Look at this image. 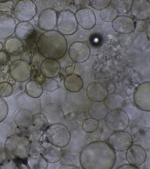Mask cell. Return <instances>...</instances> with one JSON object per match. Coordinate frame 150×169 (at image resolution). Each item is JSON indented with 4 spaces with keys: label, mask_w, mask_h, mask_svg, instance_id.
Masks as SVG:
<instances>
[{
    "label": "cell",
    "mask_w": 150,
    "mask_h": 169,
    "mask_svg": "<svg viewBox=\"0 0 150 169\" xmlns=\"http://www.w3.org/2000/svg\"><path fill=\"white\" fill-rule=\"evenodd\" d=\"M116 160L114 149L103 141L89 143L82 149L79 156L80 165L84 169H111Z\"/></svg>",
    "instance_id": "obj_1"
},
{
    "label": "cell",
    "mask_w": 150,
    "mask_h": 169,
    "mask_svg": "<svg viewBox=\"0 0 150 169\" xmlns=\"http://www.w3.org/2000/svg\"><path fill=\"white\" fill-rule=\"evenodd\" d=\"M37 46L44 57L54 60L62 58L66 53L67 43L64 35L58 31H46L39 37Z\"/></svg>",
    "instance_id": "obj_2"
},
{
    "label": "cell",
    "mask_w": 150,
    "mask_h": 169,
    "mask_svg": "<svg viewBox=\"0 0 150 169\" xmlns=\"http://www.w3.org/2000/svg\"><path fill=\"white\" fill-rule=\"evenodd\" d=\"M30 143L26 136L15 134L7 137L5 149L10 158L14 160H24L30 155Z\"/></svg>",
    "instance_id": "obj_3"
},
{
    "label": "cell",
    "mask_w": 150,
    "mask_h": 169,
    "mask_svg": "<svg viewBox=\"0 0 150 169\" xmlns=\"http://www.w3.org/2000/svg\"><path fill=\"white\" fill-rule=\"evenodd\" d=\"M45 131L47 140L61 148L66 146L70 141L71 134L67 128L61 124L49 126Z\"/></svg>",
    "instance_id": "obj_4"
},
{
    "label": "cell",
    "mask_w": 150,
    "mask_h": 169,
    "mask_svg": "<svg viewBox=\"0 0 150 169\" xmlns=\"http://www.w3.org/2000/svg\"><path fill=\"white\" fill-rule=\"evenodd\" d=\"M105 121L107 128L115 132L124 131L129 124L128 116L121 109L110 111L105 117Z\"/></svg>",
    "instance_id": "obj_5"
},
{
    "label": "cell",
    "mask_w": 150,
    "mask_h": 169,
    "mask_svg": "<svg viewBox=\"0 0 150 169\" xmlns=\"http://www.w3.org/2000/svg\"><path fill=\"white\" fill-rule=\"evenodd\" d=\"M57 25L58 31L64 35L74 34L78 28V23L75 15L69 11H63L59 14Z\"/></svg>",
    "instance_id": "obj_6"
},
{
    "label": "cell",
    "mask_w": 150,
    "mask_h": 169,
    "mask_svg": "<svg viewBox=\"0 0 150 169\" xmlns=\"http://www.w3.org/2000/svg\"><path fill=\"white\" fill-rule=\"evenodd\" d=\"M133 100L136 106L140 110L150 111V82H145L140 84L135 89Z\"/></svg>",
    "instance_id": "obj_7"
},
{
    "label": "cell",
    "mask_w": 150,
    "mask_h": 169,
    "mask_svg": "<svg viewBox=\"0 0 150 169\" xmlns=\"http://www.w3.org/2000/svg\"><path fill=\"white\" fill-rule=\"evenodd\" d=\"M107 143L114 149L117 151H126L133 143L131 134L123 131L116 132L108 138Z\"/></svg>",
    "instance_id": "obj_8"
},
{
    "label": "cell",
    "mask_w": 150,
    "mask_h": 169,
    "mask_svg": "<svg viewBox=\"0 0 150 169\" xmlns=\"http://www.w3.org/2000/svg\"><path fill=\"white\" fill-rule=\"evenodd\" d=\"M9 72L10 76L15 80L23 82L30 78L31 69L27 62L20 60L13 62L10 67Z\"/></svg>",
    "instance_id": "obj_9"
},
{
    "label": "cell",
    "mask_w": 150,
    "mask_h": 169,
    "mask_svg": "<svg viewBox=\"0 0 150 169\" xmlns=\"http://www.w3.org/2000/svg\"><path fill=\"white\" fill-rule=\"evenodd\" d=\"M42 113L47 119L49 126L60 124L64 117L62 107L54 103L46 105L43 108Z\"/></svg>",
    "instance_id": "obj_10"
},
{
    "label": "cell",
    "mask_w": 150,
    "mask_h": 169,
    "mask_svg": "<svg viewBox=\"0 0 150 169\" xmlns=\"http://www.w3.org/2000/svg\"><path fill=\"white\" fill-rule=\"evenodd\" d=\"M90 53L88 46L85 43L79 41L72 43L68 50L70 58L74 62L79 63L83 62L87 60Z\"/></svg>",
    "instance_id": "obj_11"
},
{
    "label": "cell",
    "mask_w": 150,
    "mask_h": 169,
    "mask_svg": "<svg viewBox=\"0 0 150 169\" xmlns=\"http://www.w3.org/2000/svg\"><path fill=\"white\" fill-rule=\"evenodd\" d=\"M42 143L41 154L48 163H53L59 161L62 158L63 153L62 148L56 146L47 140Z\"/></svg>",
    "instance_id": "obj_12"
},
{
    "label": "cell",
    "mask_w": 150,
    "mask_h": 169,
    "mask_svg": "<svg viewBox=\"0 0 150 169\" xmlns=\"http://www.w3.org/2000/svg\"><path fill=\"white\" fill-rule=\"evenodd\" d=\"M75 16L77 23L85 29H91L96 24L95 14L90 8H84L80 9L76 11Z\"/></svg>",
    "instance_id": "obj_13"
},
{
    "label": "cell",
    "mask_w": 150,
    "mask_h": 169,
    "mask_svg": "<svg viewBox=\"0 0 150 169\" xmlns=\"http://www.w3.org/2000/svg\"><path fill=\"white\" fill-rule=\"evenodd\" d=\"M145 150L137 145H132L127 150L125 158L129 163L136 166L142 164L146 156Z\"/></svg>",
    "instance_id": "obj_14"
},
{
    "label": "cell",
    "mask_w": 150,
    "mask_h": 169,
    "mask_svg": "<svg viewBox=\"0 0 150 169\" xmlns=\"http://www.w3.org/2000/svg\"><path fill=\"white\" fill-rule=\"evenodd\" d=\"M130 10L132 15L139 20H145L150 17V4L146 0L133 1Z\"/></svg>",
    "instance_id": "obj_15"
},
{
    "label": "cell",
    "mask_w": 150,
    "mask_h": 169,
    "mask_svg": "<svg viewBox=\"0 0 150 169\" xmlns=\"http://www.w3.org/2000/svg\"><path fill=\"white\" fill-rule=\"evenodd\" d=\"M112 26L115 31L120 33H130L135 30V23L130 17L120 16L112 21Z\"/></svg>",
    "instance_id": "obj_16"
},
{
    "label": "cell",
    "mask_w": 150,
    "mask_h": 169,
    "mask_svg": "<svg viewBox=\"0 0 150 169\" xmlns=\"http://www.w3.org/2000/svg\"><path fill=\"white\" fill-rule=\"evenodd\" d=\"M57 13L54 10L50 9L45 10L39 16V26L45 31L53 30L57 24Z\"/></svg>",
    "instance_id": "obj_17"
},
{
    "label": "cell",
    "mask_w": 150,
    "mask_h": 169,
    "mask_svg": "<svg viewBox=\"0 0 150 169\" xmlns=\"http://www.w3.org/2000/svg\"><path fill=\"white\" fill-rule=\"evenodd\" d=\"M86 93L88 98L94 102H103L108 95L107 88L98 82L90 84L87 88Z\"/></svg>",
    "instance_id": "obj_18"
},
{
    "label": "cell",
    "mask_w": 150,
    "mask_h": 169,
    "mask_svg": "<svg viewBox=\"0 0 150 169\" xmlns=\"http://www.w3.org/2000/svg\"><path fill=\"white\" fill-rule=\"evenodd\" d=\"M13 119L18 126L27 129L33 125V115L29 110L20 108L14 113Z\"/></svg>",
    "instance_id": "obj_19"
},
{
    "label": "cell",
    "mask_w": 150,
    "mask_h": 169,
    "mask_svg": "<svg viewBox=\"0 0 150 169\" xmlns=\"http://www.w3.org/2000/svg\"><path fill=\"white\" fill-rule=\"evenodd\" d=\"M42 74L47 78H52L57 76L60 70V66L55 60L47 59L44 60L40 66Z\"/></svg>",
    "instance_id": "obj_20"
},
{
    "label": "cell",
    "mask_w": 150,
    "mask_h": 169,
    "mask_svg": "<svg viewBox=\"0 0 150 169\" xmlns=\"http://www.w3.org/2000/svg\"><path fill=\"white\" fill-rule=\"evenodd\" d=\"M150 38L145 31H138L134 30L132 36V43L135 48L144 50L150 45Z\"/></svg>",
    "instance_id": "obj_21"
},
{
    "label": "cell",
    "mask_w": 150,
    "mask_h": 169,
    "mask_svg": "<svg viewBox=\"0 0 150 169\" xmlns=\"http://www.w3.org/2000/svg\"><path fill=\"white\" fill-rule=\"evenodd\" d=\"M104 101V104L107 108L111 110L121 109L124 107L125 103L123 96L117 92L108 95Z\"/></svg>",
    "instance_id": "obj_22"
},
{
    "label": "cell",
    "mask_w": 150,
    "mask_h": 169,
    "mask_svg": "<svg viewBox=\"0 0 150 169\" xmlns=\"http://www.w3.org/2000/svg\"><path fill=\"white\" fill-rule=\"evenodd\" d=\"M64 84L65 89L71 92L80 91L83 86V82L81 77L76 74L67 75L64 78Z\"/></svg>",
    "instance_id": "obj_23"
},
{
    "label": "cell",
    "mask_w": 150,
    "mask_h": 169,
    "mask_svg": "<svg viewBox=\"0 0 150 169\" xmlns=\"http://www.w3.org/2000/svg\"><path fill=\"white\" fill-rule=\"evenodd\" d=\"M20 5L21 20L27 21L32 19L37 11L34 3L31 1L25 0L21 1Z\"/></svg>",
    "instance_id": "obj_24"
},
{
    "label": "cell",
    "mask_w": 150,
    "mask_h": 169,
    "mask_svg": "<svg viewBox=\"0 0 150 169\" xmlns=\"http://www.w3.org/2000/svg\"><path fill=\"white\" fill-rule=\"evenodd\" d=\"M88 112L91 117L99 121L105 118L108 113V109L103 102H95L89 107Z\"/></svg>",
    "instance_id": "obj_25"
},
{
    "label": "cell",
    "mask_w": 150,
    "mask_h": 169,
    "mask_svg": "<svg viewBox=\"0 0 150 169\" xmlns=\"http://www.w3.org/2000/svg\"><path fill=\"white\" fill-rule=\"evenodd\" d=\"M134 141L136 145L145 150H150V128L144 127L136 132Z\"/></svg>",
    "instance_id": "obj_26"
},
{
    "label": "cell",
    "mask_w": 150,
    "mask_h": 169,
    "mask_svg": "<svg viewBox=\"0 0 150 169\" xmlns=\"http://www.w3.org/2000/svg\"><path fill=\"white\" fill-rule=\"evenodd\" d=\"M26 165L28 169H46L48 162L41 154L30 155L26 159Z\"/></svg>",
    "instance_id": "obj_27"
},
{
    "label": "cell",
    "mask_w": 150,
    "mask_h": 169,
    "mask_svg": "<svg viewBox=\"0 0 150 169\" xmlns=\"http://www.w3.org/2000/svg\"><path fill=\"white\" fill-rule=\"evenodd\" d=\"M26 92L29 96L37 98L42 95L43 88L41 84L36 80H31L26 84L25 87Z\"/></svg>",
    "instance_id": "obj_28"
},
{
    "label": "cell",
    "mask_w": 150,
    "mask_h": 169,
    "mask_svg": "<svg viewBox=\"0 0 150 169\" xmlns=\"http://www.w3.org/2000/svg\"><path fill=\"white\" fill-rule=\"evenodd\" d=\"M17 126L13 119L10 117H6L0 123L1 131L7 137L16 134V129Z\"/></svg>",
    "instance_id": "obj_29"
},
{
    "label": "cell",
    "mask_w": 150,
    "mask_h": 169,
    "mask_svg": "<svg viewBox=\"0 0 150 169\" xmlns=\"http://www.w3.org/2000/svg\"><path fill=\"white\" fill-rule=\"evenodd\" d=\"M60 124L67 128L71 134L76 133L79 130V122L75 116H64Z\"/></svg>",
    "instance_id": "obj_30"
},
{
    "label": "cell",
    "mask_w": 150,
    "mask_h": 169,
    "mask_svg": "<svg viewBox=\"0 0 150 169\" xmlns=\"http://www.w3.org/2000/svg\"><path fill=\"white\" fill-rule=\"evenodd\" d=\"M133 0H111L110 4L117 11L120 13H126L131 9Z\"/></svg>",
    "instance_id": "obj_31"
},
{
    "label": "cell",
    "mask_w": 150,
    "mask_h": 169,
    "mask_svg": "<svg viewBox=\"0 0 150 169\" xmlns=\"http://www.w3.org/2000/svg\"><path fill=\"white\" fill-rule=\"evenodd\" d=\"M118 13L111 5L100 10V16L103 21L106 22L112 21L117 17Z\"/></svg>",
    "instance_id": "obj_32"
},
{
    "label": "cell",
    "mask_w": 150,
    "mask_h": 169,
    "mask_svg": "<svg viewBox=\"0 0 150 169\" xmlns=\"http://www.w3.org/2000/svg\"><path fill=\"white\" fill-rule=\"evenodd\" d=\"M43 133L44 131L33 125L27 129L25 136L31 142L40 141Z\"/></svg>",
    "instance_id": "obj_33"
},
{
    "label": "cell",
    "mask_w": 150,
    "mask_h": 169,
    "mask_svg": "<svg viewBox=\"0 0 150 169\" xmlns=\"http://www.w3.org/2000/svg\"><path fill=\"white\" fill-rule=\"evenodd\" d=\"M99 122L98 120L90 117L85 119L83 122L82 128L85 131L93 133L98 128Z\"/></svg>",
    "instance_id": "obj_34"
},
{
    "label": "cell",
    "mask_w": 150,
    "mask_h": 169,
    "mask_svg": "<svg viewBox=\"0 0 150 169\" xmlns=\"http://www.w3.org/2000/svg\"><path fill=\"white\" fill-rule=\"evenodd\" d=\"M20 38L25 39L28 38L33 33L34 28L33 25L28 21L20 23Z\"/></svg>",
    "instance_id": "obj_35"
},
{
    "label": "cell",
    "mask_w": 150,
    "mask_h": 169,
    "mask_svg": "<svg viewBox=\"0 0 150 169\" xmlns=\"http://www.w3.org/2000/svg\"><path fill=\"white\" fill-rule=\"evenodd\" d=\"M33 125L45 131L49 126L47 121L42 113H38L33 116Z\"/></svg>",
    "instance_id": "obj_36"
},
{
    "label": "cell",
    "mask_w": 150,
    "mask_h": 169,
    "mask_svg": "<svg viewBox=\"0 0 150 169\" xmlns=\"http://www.w3.org/2000/svg\"><path fill=\"white\" fill-rule=\"evenodd\" d=\"M37 9L41 12L52 9L54 4L53 0H38L34 1Z\"/></svg>",
    "instance_id": "obj_37"
},
{
    "label": "cell",
    "mask_w": 150,
    "mask_h": 169,
    "mask_svg": "<svg viewBox=\"0 0 150 169\" xmlns=\"http://www.w3.org/2000/svg\"><path fill=\"white\" fill-rule=\"evenodd\" d=\"M64 113V116H75L78 109L76 106L72 103L66 102L61 107Z\"/></svg>",
    "instance_id": "obj_38"
},
{
    "label": "cell",
    "mask_w": 150,
    "mask_h": 169,
    "mask_svg": "<svg viewBox=\"0 0 150 169\" xmlns=\"http://www.w3.org/2000/svg\"><path fill=\"white\" fill-rule=\"evenodd\" d=\"M131 33H120L118 36V40L120 45L123 47L128 48L132 44Z\"/></svg>",
    "instance_id": "obj_39"
},
{
    "label": "cell",
    "mask_w": 150,
    "mask_h": 169,
    "mask_svg": "<svg viewBox=\"0 0 150 169\" xmlns=\"http://www.w3.org/2000/svg\"><path fill=\"white\" fill-rule=\"evenodd\" d=\"M13 87L9 82H0V96L5 97L10 95L13 92Z\"/></svg>",
    "instance_id": "obj_40"
},
{
    "label": "cell",
    "mask_w": 150,
    "mask_h": 169,
    "mask_svg": "<svg viewBox=\"0 0 150 169\" xmlns=\"http://www.w3.org/2000/svg\"><path fill=\"white\" fill-rule=\"evenodd\" d=\"M145 125L146 123L144 119L141 118H137L132 122L130 129L132 131L136 133L145 127Z\"/></svg>",
    "instance_id": "obj_41"
},
{
    "label": "cell",
    "mask_w": 150,
    "mask_h": 169,
    "mask_svg": "<svg viewBox=\"0 0 150 169\" xmlns=\"http://www.w3.org/2000/svg\"><path fill=\"white\" fill-rule=\"evenodd\" d=\"M110 0H90L91 6L94 9L98 10H101L109 5Z\"/></svg>",
    "instance_id": "obj_42"
},
{
    "label": "cell",
    "mask_w": 150,
    "mask_h": 169,
    "mask_svg": "<svg viewBox=\"0 0 150 169\" xmlns=\"http://www.w3.org/2000/svg\"><path fill=\"white\" fill-rule=\"evenodd\" d=\"M1 169H18L19 166L14 160L11 158L4 160L0 164Z\"/></svg>",
    "instance_id": "obj_43"
},
{
    "label": "cell",
    "mask_w": 150,
    "mask_h": 169,
    "mask_svg": "<svg viewBox=\"0 0 150 169\" xmlns=\"http://www.w3.org/2000/svg\"><path fill=\"white\" fill-rule=\"evenodd\" d=\"M8 111V107L6 102L0 96V123L6 117Z\"/></svg>",
    "instance_id": "obj_44"
},
{
    "label": "cell",
    "mask_w": 150,
    "mask_h": 169,
    "mask_svg": "<svg viewBox=\"0 0 150 169\" xmlns=\"http://www.w3.org/2000/svg\"><path fill=\"white\" fill-rule=\"evenodd\" d=\"M42 148V144L40 141L31 142L30 155H35L41 154Z\"/></svg>",
    "instance_id": "obj_45"
},
{
    "label": "cell",
    "mask_w": 150,
    "mask_h": 169,
    "mask_svg": "<svg viewBox=\"0 0 150 169\" xmlns=\"http://www.w3.org/2000/svg\"><path fill=\"white\" fill-rule=\"evenodd\" d=\"M43 83L45 89L48 91H53L56 89L58 87V82L52 78H47Z\"/></svg>",
    "instance_id": "obj_46"
},
{
    "label": "cell",
    "mask_w": 150,
    "mask_h": 169,
    "mask_svg": "<svg viewBox=\"0 0 150 169\" xmlns=\"http://www.w3.org/2000/svg\"><path fill=\"white\" fill-rule=\"evenodd\" d=\"M149 25L145 20H139L135 23V30L138 31H144Z\"/></svg>",
    "instance_id": "obj_47"
},
{
    "label": "cell",
    "mask_w": 150,
    "mask_h": 169,
    "mask_svg": "<svg viewBox=\"0 0 150 169\" xmlns=\"http://www.w3.org/2000/svg\"><path fill=\"white\" fill-rule=\"evenodd\" d=\"M9 59V55L8 52L4 50H0V65L6 64Z\"/></svg>",
    "instance_id": "obj_48"
},
{
    "label": "cell",
    "mask_w": 150,
    "mask_h": 169,
    "mask_svg": "<svg viewBox=\"0 0 150 169\" xmlns=\"http://www.w3.org/2000/svg\"><path fill=\"white\" fill-rule=\"evenodd\" d=\"M75 117L79 122L82 121L87 117L85 112L83 110L78 111Z\"/></svg>",
    "instance_id": "obj_49"
},
{
    "label": "cell",
    "mask_w": 150,
    "mask_h": 169,
    "mask_svg": "<svg viewBox=\"0 0 150 169\" xmlns=\"http://www.w3.org/2000/svg\"><path fill=\"white\" fill-rule=\"evenodd\" d=\"M145 168L150 169V151H148L146 153V156L144 162Z\"/></svg>",
    "instance_id": "obj_50"
},
{
    "label": "cell",
    "mask_w": 150,
    "mask_h": 169,
    "mask_svg": "<svg viewBox=\"0 0 150 169\" xmlns=\"http://www.w3.org/2000/svg\"><path fill=\"white\" fill-rule=\"evenodd\" d=\"M8 156L5 149L0 148V164L4 160L8 159Z\"/></svg>",
    "instance_id": "obj_51"
},
{
    "label": "cell",
    "mask_w": 150,
    "mask_h": 169,
    "mask_svg": "<svg viewBox=\"0 0 150 169\" xmlns=\"http://www.w3.org/2000/svg\"><path fill=\"white\" fill-rule=\"evenodd\" d=\"M27 129L23 127L18 126L16 129V134L25 136Z\"/></svg>",
    "instance_id": "obj_52"
},
{
    "label": "cell",
    "mask_w": 150,
    "mask_h": 169,
    "mask_svg": "<svg viewBox=\"0 0 150 169\" xmlns=\"http://www.w3.org/2000/svg\"><path fill=\"white\" fill-rule=\"evenodd\" d=\"M139 168L137 166L134 165L129 164H125L122 165L118 168L117 169H138Z\"/></svg>",
    "instance_id": "obj_53"
},
{
    "label": "cell",
    "mask_w": 150,
    "mask_h": 169,
    "mask_svg": "<svg viewBox=\"0 0 150 169\" xmlns=\"http://www.w3.org/2000/svg\"><path fill=\"white\" fill-rule=\"evenodd\" d=\"M74 70V67L73 66H69L67 67L65 69V72L67 75L73 74Z\"/></svg>",
    "instance_id": "obj_54"
},
{
    "label": "cell",
    "mask_w": 150,
    "mask_h": 169,
    "mask_svg": "<svg viewBox=\"0 0 150 169\" xmlns=\"http://www.w3.org/2000/svg\"><path fill=\"white\" fill-rule=\"evenodd\" d=\"M10 78L9 76L7 75H3L0 77V82H8Z\"/></svg>",
    "instance_id": "obj_55"
},
{
    "label": "cell",
    "mask_w": 150,
    "mask_h": 169,
    "mask_svg": "<svg viewBox=\"0 0 150 169\" xmlns=\"http://www.w3.org/2000/svg\"><path fill=\"white\" fill-rule=\"evenodd\" d=\"M146 34L148 37L150 38V25L149 24L147 28V31L146 32Z\"/></svg>",
    "instance_id": "obj_56"
},
{
    "label": "cell",
    "mask_w": 150,
    "mask_h": 169,
    "mask_svg": "<svg viewBox=\"0 0 150 169\" xmlns=\"http://www.w3.org/2000/svg\"></svg>",
    "instance_id": "obj_57"
}]
</instances>
